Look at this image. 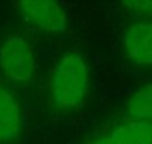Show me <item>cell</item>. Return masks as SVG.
<instances>
[{
    "label": "cell",
    "instance_id": "6da1fadb",
    "mask_svg": "<svg viewBox=\"0 0 152 144\" xmlns=\"http://www.w3.org/2000/svg\"><path fill=\"white\" fill-rule=\"evenodd\" d=\"M89 89L86 61L77 52H66L56 62L51 76V98L58 109L71 110L83 103Z\"/></svg>",
    "mask_w": 152,
    "mask_h": 144
},
{
    "label": "cell",
    "instance_id": "7a4b0ae2",
    "mask_svg": "<svg viewBox=\"0 0 152 144\" xmlns=\"http://www.w3.org/2000/svg\"><path fill=\"white\" fill-rule=\"evenodd\" d=\"M0 69L13 82H28L35 71L31 44L21 35H10L0 47Z\"/></svg>",
    "mask_w": 152,
    "mask_h": 144
},
{
    "label": "cell",
    "instance_id": "3957f363",
    "mask_svg": "<svg viewBox=\"0 0 152 144\" xmlns=\"http://www.w3.org/2000/svg\"><path fill=\"white\" fill-rule=\"evenodd\" d=\"M23 17L31 26L47 34L65 33L68 16L58 0H16Z\"/></svg>",
    "mask_w": 152,
    "mask_h": 144
},
{
    "label": "cell",
    "instance_id": "277c9868",
    "mask_svg": "<svg viewBox=\"0 0 152 144\" xmlns=\"http://www.w3.org/2000/svg\"><path fill=\"white\" fill-rule=\"evenodd\" d=\"M123 51L135 65H152V21H137L125 28L123 34Z\"/></svg>",
    "mask_w": 152,
    "mask_h": 144
},
{
    "label": "cell",
    "instance_id": "5b68a950",
    "mask_svg": "<svg viewBox=\"0 0 152 144\" xmlns=\"http://www.w3.org/2000/svg\"><path fill=\"white\" fill-rule=\"evenodd\" d=\"M21 132V110L16 98L0 86V144H13Z\"/></svg>",
    "mask_w": 152,
    "mask_h": 144
},
{
    "label": "cell",
    "instance_id": "8992f818",
    "mask_svg": "<svg viewBox=\"0 0 152 144\" xmlns=\"http://www.w3.org/2000/svg\"><path fill=\"white\" fill-rule=\"evenodd\" d=\"M107 137L111 144H152V123L127 119Z\"/></svg>",
    "mask_w": 152,
    "mask_h": 144
},
{
    "label": "cell",
    "instance_id": "52a82bcc",
    "mask_svg": "<svg viewBox=\"0 0 152 144\" xmlns=\"http://www.w3.org/2000/svg\"><path fill=\"white\" fill-rule=\"evenodd\" d=\"M125 117L152 123V82L142 85L131 95L125 105Z\"/></svg>",
    "mask_w": 152,
    "mask_h": 144
},
{
    "label": "cell",
    "instance_id": "ba28073f",
    "mask_svg": "<svg viewBox=\"0 0 152 144\" xmlns=\"http://www.w3.org/2000/svg\"><path fill=\"white\" fill-rule=\"evenodd\" d=\"M123 9L138 21H152V0H121Z\"/></svg>",
    "mask_w": 152,
    "mask_h": 144
},
{
    "label": "cell",
    "instance_id": "9c48e42d",
    "mask_svg": "<svg viewBox=\"0 0 152 144\" xmlns=\"http://www.w3.org/2000/svg\"><path fill=\"white\" fill-rule=\"evenodd\" d=\"M86 144H111L110 143V140L107 136H102V137H97V139L92 140V141H89Z\"/></svg>",
    "mask_w": 152,
    "mask_h": 144
}]
</instances>
